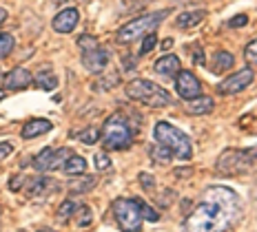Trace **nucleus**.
Returning <instances> with one entry per match:
<instances>
[{
	"label": "nucleus",
	"instance_id": "nucleus-2",
	"mask_svg": "<svg viewBox=\"0 0 257 232\" xmlns=\"http://www.w3.org/2000/svg\"><path fill=\"white\" fill-rule=\"evenodd\" d=\"M153 135H155V142L162 148H167L173 157L184 159V161L193 157V144H191L189 135L184 131H180L178 126H173L169 122H158L153 128Z\"/></svg>",
	"mask_w": 257,
	"mask_h": 232
},
{
	"label": "nucleus",
	"instance_id": "nucleus-22",
	"mask_svg": "<svg viewBox=\"0 0 257 232\" xmlns=\"http://www.w3.org/2000/svg\"><path fill=\"white\" fill-rule=\"evenodd\" d=\"M73 221H76L78 228H87V225H91V221H93L91 208L89 206H82V203H78L76 212H73Z\"/></svg>",
	"mask_w": 257,
	"mask_h": 232
},
{
	"label": "nucleus",
	"instance_id": "nucleus-25",
	"mask_svg": "<svg viewBox=\"0 0 257 232\" xmlns=\"http://www.w3.org/2000/svg\"><path fill=\"white\" fill-rule=\"evenodd\" d=\"M14 47H16V42L12 34H0V60H5L14 51Z\"/></svg>",
	"mask_w": 257,
	"mask_h": 232
},
{
	"label": "nucleus",
	"instance_id": "nucleus-16",
	"mask_svg": "<svg viewBox=\"0 0 257 232\" xmlns=\"http://www.w3.org/2000/svg\"><path fill=\"white\" fill-rule=\"evenodd\" d=\"M51 128H53V124L49 120H45V117H34V120L25 122L20 135H23V139H36V137H40V135L49 133Z\"/></svg>",
	"mask_w": 257,
	"mask_h": 232
},
{
	"label": "nucleus",
	"instance_id": "nucleus-15",
	"mask_svg": "<svg viewBox=\"0 0 257 232\" xmlns=\"http://www.w3.org/2000/svg\"><path fill=\"white\" fill-rule=\"evenodd\" d=\"M155 73L164 75V78H175L180 71H182V64H180V58L173 56V53H167V56H162L160 60H155L153 64Z\"/></svg>",
	"mask_w": 257,
	"mask_h": 232
},
{
	"label": "nucleus",
	"instance_id": "nucleus-39",
	"mask_svg": "<svg viewBox=\"0 0 257 232\" xmlns=\"http://www.w3.org/2000/svg\"><path fill=\"white\" fill-rule=\"evenodd\" d=\"M5 18H7V12H5V9H3V7H0V25H3V23H5Z\"/></svg>",
	"mask_w": 257,
	"mask_h": 232
},
{
	"label": "nucleus",
	"instance_id": "nucleus-42",
	"mask_svg": "<svg viewBox=\"0 0 257 232\" xmlns=\"http://www.w3.org/2000/svg\"><path fill=\"white\" fill-rule=\"evenodd\" d=\"M0 80H3V73H0Z\"/></svg>",
	"mask_w": 257,
	"mask_h": 232
},
{
	"label": "nucleus",
	"instance_id": "nucleus-6",
	"mask_svg": "<svg viewBox=\"0 0 257 232\" xmlns=\"http://www.w3.org/2000/svg\"><path fill=\"white\" fill-rule=\"evenodd\" d=\"M113 217L117 221L122 232H140L142 230V212L140 206H138V199H128V197H120L113 201Z\"/></svg>",
	"mask_w": 257,
	"mask_h": 232
},
{
	"label": "nucleus",
	"instance_id": "nucleus-21",
	"mask_svg": "<svg viewBox=\"0 0 257 232\" xmlns=\"http://www.w3.org/2000/svg\"><path fill=\"white\" fill-rule=\"evenodd\" d=\"M235 64V58L231 56L228 51H217L215 53V58H213V71L215 73H224V71H228Z\"/></svg>",
	"mask_w": 257,
	"mask_h": 232
},
{
	"label": "nucleus",
	"instance_id": "nucleus-24",
	"mask_svg": "<svg viewBox=\"0 0 257 232\" xmlns=\"http://www.w3.org/2000/svg\"><path fill=\"white\" fill-rule=\"evenodd\" d=\"M76 208H78V203L73 201V199H67V201H62L60 208H58V219H60V221H69V219L73 217V212H76Z\"/></svg>",
	"mask_w": 257,
	"mask_h": 232
},
{
	"label": "nucleus",
	"instance_id": "nucleus-26",
	"mask_svg": "<svg viewBox=\"0 0 257 232\" xmlns=\"http://www.w3.org/2000/svg\"><path fill=\"white\" fill-rule=\"evenodd\" d=\"M76 137L82 144H89V146H91V144H95L100 139V131L95 126H89V128H84V131H80V135H76Z\"/></svg>",
	"mask_w": 257,
	"mask_h": 232
},
{
	"label": "nucleus",
	"instance_id": "nucleus-43",
	"mask_svg": "<svg viewBox=\"0 0 257 232\" xmlns=\"http://www.w3.org/2000/svg\"><path fill=\"white\" fill-rule=\"evenodd\" d=\"M0 212H3V208H0Z\"/></svg>",
	"mask_w": 257,
	"mask_h": 232
},
{
	"label": "nucleus",
	"instance_id": "nucleus-40",
	"mask_svg": "<svg viewBox=\"0 0 257 232\" xmlns=\"http://www.w3.org/2000/svg\"><path fill=\"white\" fill-rule=\"evenodd\" d=\"M40 232H56V230H49V228H45V230H40Z\"/></svg>",
	"mask_w": 257,
	"mask_h": 232
},
{
	"label": "nucleus",
	"instance_id": "nucleus-17",
	"mask_svg": "<svg viewBox=\"0 0 257 232\" xmlns=\"http://www.w3.org/2000/svg\"><path fill=\"white\" fill-rule=\"evenodd\" d=\"M206 12L204 9H193V12H182L178 18H175V25L180 27V29H193V27H197L204 20Z\"/></svg>",
	"mask_w": 257,
	"mask_h": 232
},
{
	"label": "nucleus",
	"instance_id": "nucleus-29",
	"mask_svg": "<svg viewBox=\"0 0 257 232\" xmlns=\"http://www.w3.org/2000/svg\"><path fill=\"white\" fill-rule=\"evenodd\" d=\"M151 157H153L155 161H160V164H169L173 155H171L167 148H162V146H155V148H151Z\"/></svg>",
	"mask_w": 257,
	"mask_h": 232
},
{
	"label": "nucleus",
	"instance_id": "nucleus-30",
	"mask_svg": "<svg viewBox=\"0 0 257 232\" xmlns=\"http://www.w3.org/2000/svg\"><path fill=\"white\" fill-rule=\"evenodd\" d=\"M138 206H140V212H142V219H149V221H158L160 214L155 212V210L149 206L147 201H142V199H138Z\"/></svg>",
	"mask_w": 257,
	"mask_h": 232
},
{
	"label": "nucleus",
	"instance_id": "nucleus-19",
	"mask_svg": "<svg viewBox=\"0 0 257 232\" xmlns=\"http://www.w3.org/2000/svg\"><path fill=\"white\" fill-rule=\"evenodd\" d=\"M78 177L80 179L69 181V192L71 195H82V192H89L95 186V177H89V175H78Z\"/></svg>",
	"mask_w": 257,
	"mask_h": 232
},
{
	"label": "nucleus",
	"instance_id": "nucleus-12",
	"mask_svg": "<svg viewBox=\"0 0 257 232\" xmlns=\"http://www.w3.org/2000/svg\"><path fill=\"white\" fill-rule=\"evenodd\" d=\"M111 53L104 49V47H93V49L82 51V64L89 73H102L106 67H109Z\"/></svg>",
	"mask_w": 257,
	"mask_h": 232
},
{
	"label": "nucleus",
	"instance_id": "nucleus-34",
	"mask_svg": "<svg viewBox=\"0 0 257 232\" xmlns=\"http://www.w3.org/2000/svg\"><path fill=\"white\" fill-rule=\"evenodd\" d=\"M12 150H14V146L9 142H0V161L7 159L9 155H12Z\"/></svg>",
	"mask_w": 257,
	"mask_h": 232
},
{
	"label": "nucleus",
	"instance_id": "nucleus-3",
	"mask_svg": "<svg viewBox=\"0 0 257 232\" xmlns=\"http://www.w3.org/2000/svg\"><path fill=\"white\" fill-rule=\"evenodd\" d=\"M124 91L126 98L142 102V104L151 106V109H167V106L173 104V98H171L169 91L151 82V80H131Z\"/></svg>",
	"mask_w": 257,
	"mask_h": 232
},
{
	"label": "nucleus",
	"instance_id": "nucleus-9",
	"mask_svg": "<svg viewBox=\"0 0 257 232\" xmlns=\"http://www.w3.org/2000/svg\"><path fill=\"white\" fill-rule=\"evenodd\" d=\"M71 155V150L69 148H42L38 155L34 157V168L40 170V172H47V170H56L60 168V166L67 161V157Z\"/></svg>",
	"mask_w": 257,
	"mask_h": 232
},
{
	"label": "nucleus",
	"instance_id": "nucleus-10",
	"mask_svg": "<svg viewBox=\"0 0 257 232\" xmlns=\"http://www.w3.org/2000/svg\"><path fill=\"white\" fill-rule=\"evenodd\" d=\"M60 188V183L51 177H31V179H25V192L31 199H47L49 195Z\"/></svg>",
	"mask_w": 257,
	"mask_h": 232
},
{
	"label": "nucleus",
	"instance_id": "nucleus-13",
	"mask_svg": "<svg viewBox=\"0 0 257 232\" xmlns=\"http://www.w3.org/2000/svg\"><path fill=\"white\" fill-rule=\"evenodd\" d=\"M31 82H34V75L27 71L25 67H16L3 78V84H5V89L7 91H23Z\"/></svg>",
	"mask_w": 257,
	"mask_h": 232
},
{
	"label": "nucleus",
	"instance_id": "nucleus-41",
	"mask_svg": "<svg viewBox=\"0 0 257 232\" xmlns=\"http://www.w3.org/2000/svg\"><path fill=\"white\" fill-rule=\"evenodd\" d=\"M5 98V93H3V91H0V100H3Z\"/></svg>",
	"mask_w": 257,
	"mask_h": 232
},
{
	"label": "nucleus",
	"instance_id": "nucleus-38",
	"mask_svg": "<svg viewBox=\"0 0 257 232\" xmlns=\"http://www.w3.org/2000/svg\"><path fill=\"white\" fill-rule=\"evenodd\" d=\"M171 45H173V40H171V38H167V40L162 42V49H164V51H169V49H171Z\"/></svg>",
	"mask_w": 257,
	"mask_h": 232
},
{
	"label": "nucleus",
	"instance_id": "nucleus-11",
	"mask_svg": "<svg viewBox=\"0 0 257 232\" xmlns=\"http://www.w3.org/2000/svg\"><path fill=\"white\" fill-rule=\"evenodd\" d=\"M175 91H178V95L182 100H195L202 95V84L200 80L195 78V73L191 71H180L175 75Z\"/></svg>",
	"mask_w": 257,
	"mask_h": 232
},
{
	"label": "nucleus",
	"instance_id": "nucleus-23",
	"mask_svg": "<svg viewBox=\"0 0 257 232\" xmlns=\"http://www.w3.org/2000/svg\"><path fill=\"white\" fill-rule=\"evenodd\" d=\"M36 84L45 91H53L58 86V78L51 71H40L38 75H36Z\"/></svg>",
	"mask_w": 257,
	"mask_h": 232
},
{
	"label": "nucleus",
	"instance_id": "nucleus-4",
	"mask_svg": "<svg viewBox=\"0 0 257 232\" xmlns=\"http://www.w3.org/2000/svg\"><path fill=\"white\" fill-rule=\"evenodd\" d=\"M100 139L104 144V150H126L133 144V128L126 117L115 113V115L106 117Z\"/></svg>",
	"mask_w": 257,
	"mask_h": 232
},
{
	"label": "nucleus",
	"instance_id": "nucleus-35",
	"mask_svg": "<svg viewBox=\"0 0 257 232\" xmlns=\"http://www.w3.org/2000/svg\"><path fill=\"white\" fill-rule=\"evenodd\" d=\"M246 23H248V18H246L244 14H239V16H235V18L228 20V27H244Z\"/></svg>",
	"mask_w": 257,
	"mask_h": 232
},
{
	"label": "nucleus",
	"instance_id": "nucleus-27",
	"mask_svg": "<svg viewBox=\"0 0 257 232\" xmlns=\"http://www.w3.org/2000/svg\"><path fill=\"white\" fill-rule=\"evenodd\" d=\"M244 60L248 62L250 69L257 67V38H255V40H250L248 45H246V49H244Z\"/></svg>",
	"mask_w": 257,
	"mask_h": 232
},
{
	"label": "nucleus",
	"instance_id": "nucleus-8",
	"mask_svg": "<svg viewBox=\"0 0 257 232\" xmlns=\"http://www.w3.org/2000/svg\"><path fill=\"white\" fill-rule=\"evenodd\" d=\"M253 82H255L253 69L246 67V69H242V71L228 75L226 80H222V82L217 84V93L219 95H237V93H242L244 89H248Z\"/></svg>",
	"mask_w": 257,
	"mask_h": 232
},
{
	"label": "nucleus",
	"instance_id": "nucleus-14",
	"mask_svg": "<svg viewBox=\"0 0 257 232\" xmlns=\"http://www.w3.org/2000/svg\"><path fill=\"white\" fill-rule=\"evenodd\" d=\"M78 20H80V12L76 7H67V9H62L60 14L53 18V31H58V34H71L73 29H76V25H78Z\"/></svg>",
	"mask_w": 257,
	"mask_h": 232
},
{
	"label": "nucleus",
	"instance_id": "nucleus-33",
	"mask_svg": "<svg viewBox=\"0 0 257 232\" xmlns=\"http://www.w3.org/2000/svg\"><path fill=\"white\" fill-rule=\"evenodd\" d=\"M140 183L144 186V190H153V188H155V179L151 175H147V172H142V175H140Z\"/></svg>",
	"mask_w": 257,
	"mask_h": 232
},
{
	"label": "nucleus",
	"instance_id": "nucleus-32",
	"mask_svg": "<svg viewBox=\"0 0 257 232\" xmlns=\"http://www.w3.org/2000/svg\"><path fill=\"white\" fill-rule=\"evenodd\" d=\"M93 161H95V170H109L111 168V159L106 153H95Z\"/></svg>",
	"mask_w": 257,
	"mask_h": 232
},
{
	"label": "nucleus",
	"instance_id": "nucleus-37",
	"mask_svg": "<svg viewBox=\"0 0 257 232\" xmlns=\"http://www.w3.org/2000/svg\"><path fill=\"white\" fill-rule=\"evenodd\" d=\"M122 62H124L126 71H133V69H136V60H133V58H122Z\"/></svg>",
	"mask_w": 257,
	"mask_h": 232
},
{
	"label": "nucleus",
	"instance_id": "nucleus-28",
	"mask_svg": "<svg viewBox=\"0 0 257 232\" xmlns=\"http://www.w3.org/2000/svg\"><path fill=\"white\" fill-rule=\"evenodd\" d=\"M155 45H158V36H155V31L144 36L142 40V47H140V56H147V53H151L155 49Z\"/></svg>",
	"mask_w": 257,
	"mask_h": 232
},
{
	"label": "nucleus",
	"instance_id": "nucleus-18",
	"mask_svg": "<svg viewBox=\"0 0 257 232\" xmlns=\"http://www.w3.org/2000/svg\"><path fill=\"white\" fill-rule=\"evenodd\" d=\"M62 170L67 172V175H84V170H87V159L80 157V155H69L67 161L62 164Z\"/></svg>",
	"mask_w": 257,
	"mask_h": 232
},
{
	"label": "nucleus",
	"instance_id": "nucleus-36",
	"mask_svg": "<svg viewBox=\"0 0 257 232\" xmlns=\"http://www.w3.org/2000/svg\"><path fill=\"white\" fill-rule=\"evenodd\" d=\"M193 62H195L197 67L204 64V51H200V47H195V51H193Z\"/></svg>",
	"mask_w": 257,
	"mask_h": 232
},
{
	"label": "nucleus",
	"instance_id": "nucleus-31",
	"mask_svg": "<svg viewBox=\"0 0 257 232\" xmlns=\"http://www.w3.org/2000/svg\"><path fill=\"white\" fill-rule=\"evenodd\" d=\"M98 45H100V42L95 40L93 36H89V34H84V36H80V38H78V47H80L82 51L93 49V47H98Z\"/></svg>",
	"mask_w": 257,
	"mask_h": 232
},
{
	"label": "nucleus",
	"instance_id": "nucleus-7",
	"mask_svg": "<svg viewBox=\"0 0 257 232\" xmlns=\"http://www.w3.org/2000/svg\"><path fill=\"white\" fill-rule=\"evenodd\" d=\"M257 157V148L248 150H224V155L217 159V172L222 175H235V172H246Z\"/></svg>",
	"mask_w": 257,
	"mask_h": 232
},
{
	"label": "nucleus",
	"instance_id": "nucleus-20",
	"mask_svg": "<svg viewBox=\"0 0 257 232\" xmlns=\"http://www.w3.org/2000/svg\"><path fill=\"white\" fill-rule=\"evenodd\" d=\"M213 109H215V102H213L211 98H204V95H200V98L189 102V111L193 113V115H208Z\"/></svg>",
	"mask_w": 257,
	"mask_h": 232
},
{
	"label": "nucleus",
	"instance_id": "nucleus-1",
	"mask_svg": "<svg viewBox=\"0 0 257 232\" xmlns=\"http://www.w3.org/2000/svg\"><path fill=\"white\" fill-rule=\"evenodd\" d=\"M242 221V199L228 186H208L184 219V232H228Z\"/></svg>",
	"mask_w": 257,
	"mask_h": 232
},
{
	"label": "nucleus",
	"instance_id": "nucleus-5",
	"mask_svg": "<svg viewBox=\"0 0 257 232\" xmlns=\"http://www.w3.org/2000/svg\"><path fill=\"white\" fill-rule=\"evenodd\" d=\"M169 16V12L164 9V12H153V14H144L140 18L131 20V23H126L122 29H117L115 34V40L120 42V45H131L133 40H138V38L151 34V31L162 23L164 18Z\"/></svg>",
	"mask_w": 257,
	"mask_h": 232
}]
</instances>
